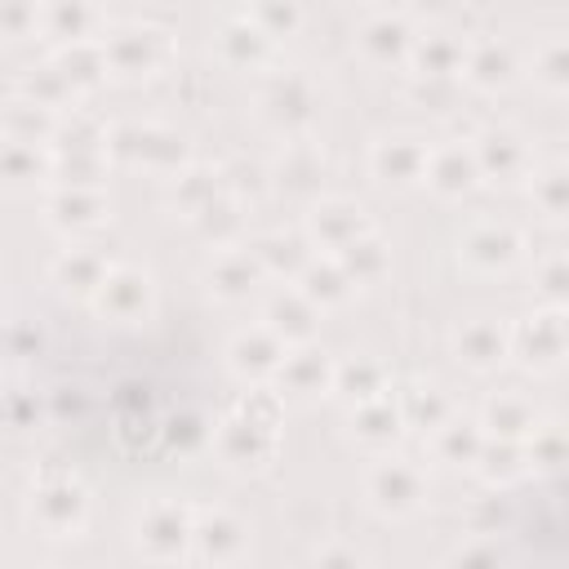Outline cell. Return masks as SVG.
<instances>
[{
  "mask_svg": "<svg viewBox=\"0 0 569 569\" xmlns=\"http://www.w3.org/2000/svg\"><path fill=\"white\" fill-rule=\"evenodd\" d=\"M102 58L124 76H142L164 58V31H156V27H120L107 40Z\"/></svg>",
  "mask_w": 569,
  "mask_h": 569,
  "instance_id": "6da1fadb",
  "label": "cell"
},
{
  "mask_svg": "<svg viewBox=\"0 0 569 569\" xmlns=\"http://www.w3.org/2000/svg\"><path fill=\"white\" fill-rule=\"evenodd\" d=\"M422 498V476L409 462H382L369 471V502L387 516H405L413 511Z\"/></svg>",
  "mask_w": 569,
  "mask_h": 569,
  "instance_id": "7a4b0ae2",
  "label": "cell"
},
{
  "mask_svg": "<svg viewBox=\"0 0 569 569\" xmlns=\"http://www.w3.org/2000/svg\"><path fill=\"white\" fill-rule=\"evenodd\" d=\"M187 538H191V516H187V507H173V502H156L147 511V520L138 525V542L151 556H178Z\"/></svg>",
  "mask_w": 569,
  "mask_h": 569,
  "instance_id": "3957f363",
  "label": "cell"
},
{
  "mask_svg": "<svg viewBox=\"0 0 569 569\" xmlns=\"http://www.w3.org/2000/svg\"><path fill=\"white\" fill-rule=\"evenodd\" d=\"M80 516H84V493L76 485H49L31 502V520L53 538H67L80 525Z\"/></svg>",
  "mask_w": 569,
  "mask_h": 569,
  "instance_id": "277c9868",
  "label": "cell"
},
{
  "mask_svg": "<svg viewBox=\"0 0 569 569\" xmlns=\"http://www.w3.org/2000/svg\"><path fill=\"white\" fill-rule=\"evenodd\" d=\"M280 360H284V351H280V333H271V329H253V333H240L236 342H231V365L240 369V373H271V369H280Z\"/></svg>",
  "mask_w": 569,
  "mask_h": 569,
  "instance_id": "5b68a950",
  "label": "cell"
},
{
  "mask_svg": "<svg viewBox=\"0 0 569 569\" xmlns=\"http://www.w3.org/2000/svg\"><path fill=\"white\" fill-rule=\"evenodd\" d=\"M191 538H196L200 556H209V560H231V556H240V547H244V529H240L227 511L200 516V525H191Z\"/></svg>",
  "mask_w": 569,
  "mask_h": 569,
  "instance_id": "8992f818",
  "label": "cell"
},
{
  "mask_svg": "<svg viewBox=\"0 0 569 569\" xmlns=\"http://www.w3.org/2000/svg\"><path fill=\"white\" fill-rule=\"evenodd\" d=\"M98 293H102V311L129 320V316H138L147 307V276L124 271V267L120 271H107L102 284H98Z\"/></svg>",
  "mask_w": 569,
  "mask_h": 569,
  "instance_id": "52a82bcc",
  "label": "cell"
},
{
  "mask_svg": "<svg viewBox=\"0 0 569 569\" xmlns=\"http://www.w3.org/2000/svg\"><path fill=\"white\" fill-rule=\"evenodd\" d=\"M422 164H427V151L413 147L409 138H391V142H382L373 151V169H378L382 182H400L405 187V182L422 178Z\"/></svg>",
  "mask_w": 569,
  "mask_h": 569,
  "instance_id": "ba28073f",
  "label": "cell"
},
{
  "mask_svg": "<svg viewBox=\"0 0 569 569\" xmlns=\"http://www.w3.org/2000/svg\"><path fill=\"white\" fill-rule=\"evenodd\" d=\"M516 347H520V356L529 360V365H556L560 360V351H565V329H560V316H538L533 320V329L525 325L520 333H516Z\"/></svg>",
  "mask_w": 569,
  "mask_h": 569,
  "instance_id": "9c48e42d",
  "label": "cell"
},
{
  "mask_svg": "<svg viewBox=\"0 0 569 569\" xmlns=\"http://www.w3.org/2000/svg\"><path fill=\"white\" fill-rule=\"evenodd\" d=\"M422 178H431V187H436V191L458 196V191H467V187H471V178H476V160H471L462 147H449V151L427 156Z\"/></svg>",
  "mask_w": 569,
  "mask_h": 569,
  "instance_id": "30bf717a",
  "label": "cell"
},
{
  "mask_svg": "<svg viewBox=\"0 0 569 569\" xmlns=\"http://www.w3.org/2000/svg\"><path fill=\"white\" fill-rule=\"evenodd\" d=\"M516 249H520L516 231L493 227V222H485V227H476V231L467 236V258L480 262V267H507V262L516 258Z\"/></svg>",
  "mask_w": 569,
  "mask_h": 569,
  "instance_id": "8fae6325",
  "label": "cell"
},
{
  "mask_svg": "<svg viewBox=\"0 0 569 569\" xmlns=\"http://www.w3.org/2000/svg\"><path fill=\"white\" fill-rule=\"evenodd\" d=\"M311 231H316V240H325L329 249H342V244L360 231V209H351V204H342V200L320 204V209L311 213Z\"/></svg>",
  "mask_w": 569,
  "mask_h": 569,
  "instance_id": "7c38bea8",
  "label": "cell"
},
{
  "mask_svg": "<svg viewBox=\"0 0 569 569\" xmlns=\"http://www.w3.org/2000/svg\"><path fill=\"white\" fill-rule=\"evenodd\" d=\"M267 320H271V333H284V338H307L316 329V311L302 293H280L271 298L267 307Z\"/></svg>",
  "mask_w": 569,
  "mask_h": 569,
  "instance_id": "4fadbf2b",
  "label": "cell"
},
{
  "mask_svg": "<svg viewBox=\"0 0 569 569\" xmlns=\"http://www.w3.org/2000/svg\"><path fill=\"white\" fill-rule=\"evenodd\" d=\"M320 356H325V351H298V356H284V360H280V382H289V391H298V396L320 391L325 378H329V365H325Z\"/></svg>",
  "mask_w": 569,
  "mask_h": 569,
  "instance_id": "5bb4252c",
  "label": "cell"
},
{
  "mask_svg": "<svg viewBox=\"0 0 569 569\" xmlns=\"http://www.w3.org/2000/svg\"><path fill=\"white\" fill-rule=\"evenodd\" d=\"M458 351H462V360H467V365L489 369V365H498V360H502V333H498L493 325L476 320V325H467V329L458 333Z\"/></svg>",
  "mask_w": 569,
  "mask_h": 569,
  "instance_id": "9a60e30c",
  "label": "cell"
},
{
  "mask_svg": "<svg viewBox=\"0 0 569 569\" xmlns=\"http://www.w3.org/2000/svg\"><path fill=\"white\" fill-rule=\"evenodd\" d=\"M387 267V253H382V244L373 240V236H351L347 244H342V276L347 280H369V276H378Z\"/></svg>",
  "mask_w": 569,
  "mask_h": 569,
  "instance_id": "2e32d148",
  "label": "cell"
},
{
  "mask_svg": "<svg viewBox=\"0 0 569 569\" xmlns=\"http://www.w3.org/2000/svg\"><path fill=\"white\" fill-rule=\"evenodd\" d=\"M333 387H338L342 400L365 405V400H373L382 391V369L373 360H360V369L356 365H342V369H333Z\"/></svg>",
  "mask_w": 569,
  "mask_h": 569,
  "instance_id": "e0dca14e",
  "label": "cell"
},
{
  "mask_svg": "<svg viewBox=\"0 0 569 569\" xmlns=\"http://www.w3.org/2000/svg\"><path fill=\"white\" fill-rule=\"evenodd\" d=\"M49 31L62 36V40H80L89 27H93V0H49Z\"/></svg>",
  "mask_w": 569,
  "mask_h": 569,
  "instance_id": "ac0fdd59",
  "label": "cell"
},
{
  "mask_svg": "<svg viewBox=\"0 0 569 569\" xmlns=\"http://www.w3.org/2000/svg\"><path fill=\"white\" fill-rule=\"evenodd\" d=\"M218 44H222V53H227L231 62L244 67V62H258V58H262V49H267V31H262L258 22L244 18V22L222 27V40H218Z\"/></svg>",
  "mask_w": 569,
  "mask_h": 569,
  "instance_id": "d6986e66",
  "label": "cell"
},
{
  "mask_svg": "<svg viewBox=\"0 0 569 569\" xmlns=\"http://www.w3.org/2000/svg\"><path fill=\"white\" fill-rule=\"evenodd\" d=\"M476 164L489 169V173H498V178H511V173L525 164V147H520V138H511V133H489Z\"/></svg>",
  "mask_w": 569,
  "mask_h": 569,
  "instance_id": "ffe728a7",
  "label": "cell"
},
{
  "mask_svg": "<svg viewBox=\"0 0 569 569\" xmlns=\"http://www.w3.org/2000/svg\"><path fill=\"white\" fill-rule=\"evenodd\" d=\"M253 276H258L253 258H244V253H222L218 267H213V289H218L222 298H244V293L253 289Z\"/></svg>",
  "mask_w": 569,
  "mask_h": 569,
  "instance_id": "44dd1931",
  "label": "cell"
},
{
  "mask_svg": "<svg viewBox=\"0 0 569 569\" xmlns=\"http://www.w3.org/2000/svg\"><path fill=\"white\" fill-rule=\"evenodd\" d=\"M533 409L520 400V396H498L493 405H489V427L502 436V440H516V436H525V431H533Z\"/></svg>",
  "mask_w": 569,
  "mask_h": 569,
  "instance_id": "7402d4cb",
  "label": "cell"
},
{
  "mask_svg": "<svg viewBox=\"0 0 569 569\" xmlns=\"http://www.w3.org/2000/svg\"><path fill=\"white\" fill-rule=\"evenodd\" d=\"M396 422H400V409H391V400H382V396L356 405V436L360 440H391Z\"/></svg>",
  "mask_w": 569,
  "mask_h": 569,
  "instance_id": "603a6c76",
  "label": "cell"
},
{
  "mask_svg": "<svg viewBox=\"0 0 569 569\" xmlns=\"http://www.w3.org/2000/svg\"><path fill=\"white\" fill-rule=\"evenodd\" d=\"M49 209H53V222H58V227H84V222H98L102 200H98L93 191H84V187H71V191H62Z\"/></svg>",
  "mask_w": 569,
  "mask_h": 569,
  "instance_id": "cb8c5ba5",
  "label": "cell"
},
{
  "mask_svg": "<svg viewBox=\"0 0 569 569\" xmlns=\"http://www.w3.org/2000/svg\"><path fill=\"white\" fill-rule=\"evenodd\" d=\"M436 449L445 462H471L480 449V436L471 422H436Z\"/></svg>",
  "mask_w": 569,
  "mask_h": 569,
  "instance_id": "d4e9b609",
  "label": "cell"
},
{
  "mask_svg": "<svg viewBox=\"0 0 569 569\" xmlns=\"http://www.w3.org/2000/svg\"><path fill=\"white\" fill-rule=\"evenodd\" d=\"M53 276H58V284H67V280L76 276V289H80V293H93V289L102 284L107 267H102V258H93V253H76V249H71L67 258H58Z\"/></svg>",
  "mask_w": 569,
  "mask_h": 569,
  "instance_id": "484cf974",
  "label": "cell"
},
{
  "mask_svg": "<svg viewBox=\"0 0 569 569\" xmlns=\"http://www.w3.org/2000/svg\"><path fill=\"white\" fill-rule=\"evenodd\" d=\"M307 284H302V298L307 302H338V298H347V276H342V267H333V262H325V267H307V276H302Z\"/></svg>",
  "mask_w": 569,
  "mask_h": 569,
  "instance_id": "4316f807",
  "label": "cell"
},
{
  "mask_svg": "<svg viewBox=\"0 0 569 569\" xmlns=\"http://www.w3.org/2000/svg\"><path fill=\"white\" fill-rule=\"evenodd\" d=\"M365 49L373 53V58H400L405 49H409V31H405V22H396V18H382V22H373L369 31H365Z\"/></svg>",
  "mask_w": 569,
  "mask_h": 569,
  "instance_id": "83f0119b",
  "label": "cell"
},
{
  "mask_svg": "<svg viewBox=\"0 0 569 569\" xmlns=\"http://www.w3.org/2000/svg\"><path fill=\"white\" fill-rule=\"evenodd\" d=\"M467 71H471L480 84H498V80L511 76V58H507V49L485 44V49H476V53L467 58Z\"/></svg>",
  "mask_w": 569,
  "mask_h": 569,
  "instance_id": "f1b7e54d",
  "label": "cell"
},
{
  "mask_svg": "<svg viewBox=\"0 0 569 569\" xmlns=\"http://www.w3.org/2000/svg\"><path fill=\"white\" fill-rule=\"evenodd\" d=\"M418 67H422V76H449L462 67V49L449 40H427L418 49Z\"/></svg>",
  "mask_w": 569,
  "mask_h": 569,
  "instance_id": "f546056e",
  "label": "cell"
},
{
  "mask_svg": "<svg viewBox=\"0 0 569 569\" xmlns=\"http://www.w3.org/2000/svg\"><path fill=\"white\" fill-rule=\"evenodd\" d=\"M31 169H40L36 164V151L22 142V138H9L4 147H0V178H31Z\"/></svg>",
  "mask_w": 569,
  "mask_h": 569,
  "instance_id": "4dcf8cb0",
  "label": "cell"
},
{
  "mask_svg": "<svg viewBox=\"0 0 569 569\" xmlns=\"http://www.w3.org/2000/svg\"><path fill=\"white\" fill-rule=\"evenodd\" d=\"M533 462L547 467V471L560 467V436H556V427H551V431H538V427H533Z\"/></svg>",
  "mask_w": 569,
  "mask_h": 569,
  "instance_id": "1f68e13d",
  "label": "cell"
},
{
  "mask_svg": "<svg viewBox=\"0 0 569 569\" xmlns=\"http://www.w3.org/2000/svg\"><path fill=\"white\" fill-rule=\"evenodd\" d=\"M0 9L9 13V22L0 27L4 36H22V31L36 22V4H31V0H0Z\"/></svg>",
  "mask_w": 569,
  "mask_h": 569,
  "instance_id": "d6a6232c",
  "label": "cell"
}]
</instances>
